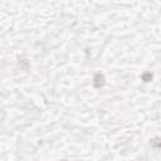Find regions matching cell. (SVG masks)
<instances>
[{
    "instance_id": "7a4b0ae2",
    "label": "cell",
    "mask_w": 161,
    "mask_h": 161,
    "mask_svg": "<svg viewBox=\"0 0 161 161\" xmlns=\"http://www.w3.org/2000/svg\"><path fill=\"white\" fill-rule=\"evenodd\" d=\"M151 145H152L153 147H156V148H160V147H161V138H160V137L152 138V140H151Z\"/></svg>"
},
{
    "instance_id": "277c9868",
    "label": "cell",
    "mask_w": 161,
    "mask_h": 161,
    "mask_svg": "<svg viewBox=\"0 0 161 161\" xmlns=\"http://www.w3.org/2000/svg\"><path fill=\"white\" fill-rule=\"evenodd\" d=\"M63 161H65V160H63Z\"/></svg>"
},
{
    "instance_id": "3957f363",
    "label": "cell",
    "mask_w": 161,
    "mask_h": 161,
    "mask_svg": "<svg viewBox=\"0 0 161 161\" xmlns=\"http://www.w3.org/2000/svg\"><path fill=\"white\" fill-rule=\"evenodd\" d=\"M141 78H142L143 82H150V80L152 79V74H151L150 72H147V73H143V74L141 75Z\"/></svg>"
},
{
    "instance_id": "6da1fadb",
    "label": "cell",
    "mask_w": 161,
    "mask_h": 161,
    "mask_svg": "<svg viewBox=\"0 0 161 161\" xmlns=\"http://www.w3.org/2000/svg\"><path fill=\"white\" fill-rule=\"evenodd\" d=\"M104 82H106L104 75H103L101 72H98V73L94 74V77H93V87H94V88H97V89L102 88V87L104 86Z\"/></svg>"
}]
</instances>
